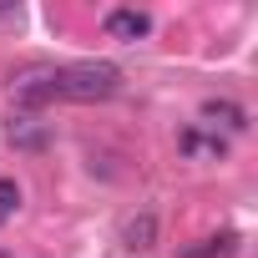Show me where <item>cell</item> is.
<instances>
[{
	"instance_id": "cell-1",
	"label": "cell",
	"mask_w": 258,
	"mask_h": 258,
	"mask_svg": "<svg viewBox=\"0 0 258 258\" xmlns=\"http://www.w3.org/2000/svg\"><path fill=\"white\" fill-rule=\"evenodd\" d=\"M121 71L111 61H71V66H51V96L61 101H106L116 96Z\"/></svg>"
},
{
	"instance_id": "cell-5",
	"label": "cell",
	"mask_w": 258,
	"mask_h": 258,
	"mask_svg": "<svg viewBox=\"0 0 258 258\" xmlns=\"http://www.w3.org/2000/svg\"><path fill=\"white\" fill-rule=\"evenodd\" d=\"M203 116H208L213 126H228V132H243V126H248L243 106H233V101H208V106H203Z\"/></svg>"
},
{
	"instance_id": "cell-7",
	"label": "cell",
	"mask_w": 258,
	"mask_h": 258,
	"mask_svg": "<svg viewBox=\"0 0 258 258\" xmlns=\"http://www.w3.org/2000/svg\"><path fill=\"white\" fill-rule=\"evenodd\" d=\"M0 208H21V187H16V177H0Z\"/></svg>"
},
{
	"instance_id": "cell-6",
	"label": "cell",
	"mask_w": 258,
	"mask_h": 258,
	"mask_svg": "<svg viewBox=\"0 0 258 258\" xmlns=\"http://www.w3.org/2000/svg\"><path fill=\"white\" fill-rule=\"evenodd\" d=\"M233 243H238L233 233H223V238H203V243H192V248H187V253H177V258H228V253H233Z\"/></svg>"
},
{
	"instance_id": "cell-2",
	"label": "cell",
	"mask_w": 258,
	"mask_h": 258,
	"mask_svg": "<svg viewBox=\"0 0 258 258\" xmlns=\"http://www.w3.org/2000/svg\"><path fill=\"white\" fill-rule=\"evenodd\" d=\"M152 31V16L147 11H111L106 16V36L111 41H142Z\"/></svg>"
},
{
	"instance_id": "cell-4",
	"label": "cell",
	"mask_w": 258,
	"mask_h": 258,
	"mask_svg": "<svg viewBox=\"0 0 258 258\" xmlns=\"http://www.w3.org/2000/svg\"><path fill=\"white\" fill-rule=\"evenodd\" d=\"M6 137L16 142V147H46V126L36 121V116H11V126H6Z\"/></svg>"
},
{
	"instance_id": "cell-3",
	"label": "cell",
	"mask_w": 258,
	"mask_h": 258,
	"mask_svg": "<svg viewBox=\"0 0 258 258\" xmlns=\"http://www.w3.org/2000/svg\"><path fill=\"white\" fill-rule=\"evenodd\" d=\"M121 243L132 248V253H147V248L157 243V213H137V218H126V228H121Z\"/></svg>"
}]
</instances>
